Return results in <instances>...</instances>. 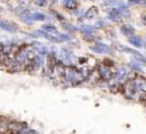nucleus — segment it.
I'll return each instance as SVG.
<instances>
[{"label":"nucleus","mask_w":146,"mask_h":134,"mask_svg":"<svg viewBox=\"0 0 146 134\" xmlns=\"http://www.w3.org/2000/svg\"><path fill=\"white\" fill-rule=\"evenodd\" d=\"M128 40H129V42H130L134 47H142V46H143V41H142V39L138 38V37L131 36V37L128 38Z\"/></svg>","instance_id":"423d86ee"},{"label":"nucleus","mask_w":146,"mask_h":134,"mask_svg":"<svg viewBox=\"0 0 146 134\" xmlns=\"http://www.w3.org/2000/svg\"><path fill=\"white\" fill-rule=\"evenodd\" d=\"M91 50L97 52V53H105V52H108V50H109V48H108L106 45H104V44H98L97 46L91 47Z\"/></svg>","instance_id":"0eeeda50"},{"label":"nucleus","mask_w":146,"mask_h":134,"mask_svg":"<svg viewBox=\"0 0 146 134\" xmlns=\"http://www.w3.org/2000/svg\"><path fill=\"white\" fill-rule=\"evenodd\" d=\"M31 18L33 20H38V21H44L46 19V16L44 14H39V12H35L31 16Z\"/></svg>","instance_id":"9d476101"},{"label":"nucleus","mask_w":146,"mask_h":134,"mask_svg":"<svg viewBox=\"0 0 146 134\" xmlns=\"http://www.w3.org/2000/svg\"><path fill=\"white\" fill-rule=\"evenodd\" d=\"M0 28L9 31V33H15L17 30V27L11 24V22H8V21H0Z\"/></svg>","instance_id":"7ed1b4c3"},{"label":"nucleus","mask_w":146,"mask_h":134,"mask_svg":"<svg viewBox=\"0 0 146 134\" xmlns=\"http://www.w3.org/2000/svg\"><path fill=\"white\" fill-rule=\"evenodd\" d=\"M100 74H101V76H102V78L105 80H109V79H111V78H113V77L116 76V73L111 71L110 66H105L104 69H101Z\"/></svg>","instance_id":"f03ea898"},{"label":"nucleus","mask_w":146,"mask_h":134,"mask_svg":"<svg viewBox=\"0 0 146 134\" xmlns=\"http://www.w3.org/2000/svg\"><path fill=\"white\" fill-rule=\"evenodd\" d=\"M35 2H36L37 6H45L46 5V2H47V0H35Z\"/></svg>","instance_id":"ddd939ff"},{"label":"nucleus","mask_w":146,"mask_h":134,"mask_svg":"<svg viewBox=\"0 0 146 134\" xmlns=\"http://www.w3.org/2000/svg\"><path fill=\"white\" fill-rule=\"evenodd\" d=\"M98 16V9L96 7H91L90 9H88V11L84 14V17L87 19H91V18H94Z\"/></svg>","instance_id":"20e7f679"},{"label":"nucleus","mask_w":146,"mask_h":134,"mask_svg":"<svg viewBox=\"0 0 146 134\" xmlns=\"http://www.w3.org/2000/svg\"><path fill=\"white\" fill-rule=\"evenodd\" d=\"M121 33L127 37H131L135 34V29L133 27H130V26H123L121 27Z\"/></svg>","instance_id":"39448f33"},{"label":"nucleus","mask_w":146,"mask_h":134,"mask_svg":"<svg viewBox=\"0 0 146 134\" xmlns=\"http://www.w3.org/2000/svg\"><path fill=\"white\" fill-rule=\"evenodd\" d=\"M134 58H135V60L137 61V63H139V64H143V65H146V58L143 56V55H141L139 53H137V54H134Z\"/></svg>","instance_id":"9b49d317"},{"label":"nucleus","mask_w":146,"mask_h":134,"mask_svg":"<svg viewBox=\"0 0 146 134\" xmlns=\"http://www.w3.org/2000/svg\"><path fill=\"white\" fill-rule=\"evenodd\" d=\"M130 67L134 68L135 71H139V72H142V68H141V66L138 65V63H133V64H130Z\"/></svg>","instance_id":"f8f14e48"},{"label":"nucleus","mask_w":146,"mask_h":134,"mask_svg":"<svg viewBox=\"0 0 146 134\" xmlns=\"http://www.w3.org/2000/svg\"><path fill=\"white\" fill-rule=\"evenodd\" d=\"M64 6L68 8V9H75L76 8V6H78V2H76V0H64Z\"/></svg>","instance_id":"1a4fd4ad"},{"label":"nucleus","mask_w":146,"mask_h":134,"mask_svg":"<svg viewBox=\"0 0 146 134\" xmlns=\"http://www.w3.org/2000/svg\"><path fill=\"white\" fill-rule=\"evenodd\" d=\"M43 30H44L45 33H47V34H51V35H53V34H54V35L58 34L56 27H54L53 25H45V26H43Z\"/></svg>","instance_id":"6e6552de"},{"label":"nucleus","mask_w":146,"mask_h":134,"mask_svg":"<svg viewBox=\"0 0 146 134\" xmlns=\"http://www.w3.org/2000/svg\"><path fill=\"white\" fill-rule=\"evenodd\" d=\"M26 127H27V125H25V124L17 123V122H11V123H8L7 132H13V133H20V132H24Z\"/></svg>","instance_id":"f257e3e1"},{"label":"nucleus","mask_w":146,"mask_h":134,"mask_svg":"<svg viewBox=\"0 0 146 134\" xmlns=\"http://www.w3.org/2000/svg\"><path fill=\"white\" fill-rule=\"evenodd\" d=\"M129 2H131V3H139V2H142V0H129Z\"/></svg>","instance_id":"4468645a"}]
</instances>
